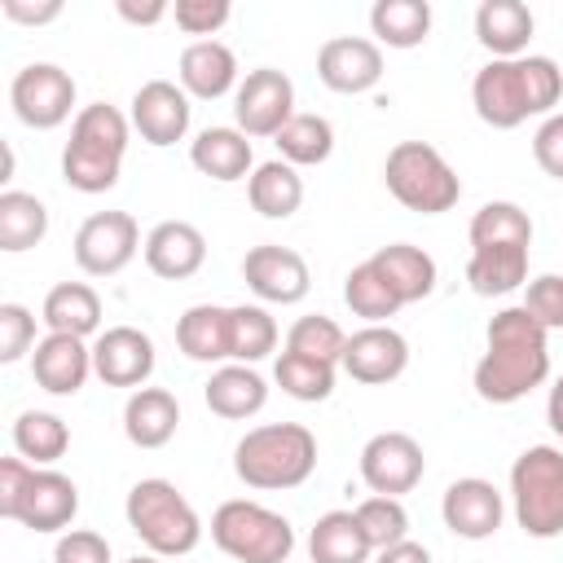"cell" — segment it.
I'll return each mask as SVG.
<instances>
[{"label":"cell","instance_id":"50","mask_svg":"<svg viewBox=\"0 0 563 563\" xmlns=\"http://www.w3.org/2000/svg\"><path fill=\"white\" fill-rule=\"evenodd\" d=\"M378 563H431V550H427L422 541L405 537V541H396V545L378 550Z\"/></svg>","mask_w":563,"mask_h":563},{"label":"cell","instance_id":"42","mask_svg":"<svg viewBox=\"0 0 563 563\" xmlns=\"http://www.w3.org/2000/svg\"><path fill=\"white\" fill-rule=\"evenodd\" d=\"M523 308L541 330H563V273H541L523 290Z\"/></svg>","mask_w":563,"mask_h":563},{"label":"cell","instance_id":"10","mask_svg":"<svg viewBox=\"0 0 563 563\" xmlns=\"http://www.w3.org/2000/svg\"><path fill=\"white\" fill-rule=\"evenodd\" d=\"M9 106H13V114H18L26 128L53 132V128H62V123L70 119V110H75V79H70V70H62L57 62H31V66H22V70L13 75V84H9ZM75 114H79V110H75Z\"/></svg>","mask_w":563,"mask_h":563},{"label":"cell","instance_id":"30","mask_svg":"<svg viewBox=\"0 0 563 563\" xmlns=\"http://www.w3.org/2000/svg\"><path fill=\"white\" fill-rule=\"evenodd\" d=\"M40 317H44L48 334H75V339L101 334V295L88 282H57L44 295Z\"/></svg>","mask_w":563,"mask_h":563},{"label":"cell","instance_id":"3","mask_svg":"<svg viewBox=\"0 0 563 563\" xmlns=\"http://www.w3.org/2000/svg\"><path fill=\"white\" fill-rule=\"evenodd\" d=\"M471 260L466 282L475 295H510L528 282V251H532V216L519 202H484L471 216Z\"/></svg>","mask_w":563,"mask_h":563},{"label":"cell","instance_id":"21","mask_svg":"<svg viewBox=\"0 0 563 563\" xmlns=\"http://www.w3.org/2000/svg\"><path fill=\"white\" fill-rule=\"evenodd\" d=\"M141 255H145V268H150L154 277H163V282H185V277H194V273L207 264V238H202V229L189 224V220H163V224H154V229L145 233Z\"/></svg>","mask_w":563,"mask_h":563},{"label":"cell","instance_id":"22","mask_svg":"<svg viewBox=\"0 0 563 563\" xmlns=\"http://www.w3.org/2000/svg\"><path fill=\"white\" fill-rule=\"evenodd\" d=\"M31 374L48 396H75L92 374V347L75 334H44L31 352Z\"/></svg>","mask_w":563,"mask_h":563},{"label":"cell","instance_id":"17","mask_svg":"<svg viewBox=\"0 0 563 563\" xmlns=\"http://www.w3.org/2000/svg\"><path fill=\"white\" fill-rule=\"evenodd\" d=\"M339 365H343L347 378H356L365 387H383V383H396L409 369V343L391 325H361L356 334H347V347H343Z\"/></svg>","mask_w":563,"mask_h":563},{"label":"cell","instance_id":"11","mask_svg":"<svg viewBox=\"0 0 563 563\" xmlns=\"http://www.w3.org/2000/svg\"><path fill=\"white\" fill-rule=\"evenodd\" d=\"M70 246H75V264L88 277H114L136 260V251L145 242H141V229H136V220L128 211H92L75 229Z\"/></svg>","mask_w":563,"mask_h":563},{"label":"cell","instance_id":"41","mask_svg":"<svg viewBox=\"0 0 563 563\" xmlns=\"http://www.w3.org/2000/svg\"><path fill=\"white\" fill-rule=\"evenodd\" d=\"M356 523L365 528V537H369L374 550H387V545H396V541L409 537V510H405L400 497H378V493L365 497L356 506Z\"/></svg>","mask_w":563,"mask_h":563},{"label":"cell","instance_id":"15","mask_svg":"<svg viewBox=\"0 0 563 563\" xmlns=\"http://www.w3.org/2000/svg\"><path fill=\"white\" fill-rule=\"evenodd\" d=\"M242 277L246 286L264 299V303H299L312 286V273H308V260L290 246H277V242H260L242 255Z\"/></svg>","mask_w":563,"mask_h":563},{"label":"cell","instance_id":"51","mask_svg":"<svg viewBox=\"0 0 563 563\" xmlns=\"http://www.w3.org/2000/svg\"><path fill=\"white\" fill-rule=\"evenodd\" d=\"M545 422H550V431L563 440V374L554 378V387H550V396H545Z\"/></svg>","mask_w":563,"mask_h":563},{"label":"cell","instance_id":"39","mask_svg":"<svg viewBox=\"0 0 563 563\" xmlns=\"http://www.w3.org/2000/svg\"><path fill=\"white\" fill-rule=\"evenodd\" d=\"M343 347H347L343 325L334 317H321V312H308L286 330V352H299V356H312V361H325V365H339Z\"/></svg>","mask_w":563,"mask_h":563},{"label":"cell","instance_id":"12","mask_svg":"<svg viewBox=\"0 0 563 563\" xmlns=\"http://www.w3.org/2000/svg\"><path fill=\"white\" fill-rule=\"evenodd\" d=\"M295 84L277 66H255L233 92V119L246 136H277L295 119Z\"/></svg>","mask_w":563,"mask_h":563},{"label":"cell","instance_id":"40","mask_svg":"<svg viewBox=\"0 0 563 563\" xmlns=\"http://www.w3.org/2000/svg\"><path fill=\"white\" fill-rule=\"evenodd\" d=\"M277 347V321L260 303H238L233 308V361L255 365Z\"/></svg>","mask_w":563,"mask_h":563},{"label":"cell","instance_id":"35","mask_svg":"<svg viewBox=\"0 0 563 563\" xmlns=\"http://www.w3.org/2000/svg\"><path fill=\"white\" fill-rule=\"evenodd\" d=\"M13 449L31 466H53L70 449V427L48 409H26L13 422Z\"/></svg>","mask_w":563,"mask_h":563},{"label":"cell","instance_id":"44","mask_svg":"<svg viewBox=\"0 0 563 563\" xmlns=\"http://www.w3.org/2000/svg\"><path fill=\"white\" fill-rule=\"evenodd\" d=\"M172 18H176V26L185 35H207L211 40L233 18V9H229V0H176Z\"/></svg>","mask_w":563,"mask_h":563},{"label":"cell","instance_id":"6","mask_svg":"<svg viewBox=\"0 0 563 563\" xmlns=\"http://www.w3.org/2000/svg\"><path fill=\"white\" fill-rule=\"evenodd\" d=\"M128 528L141 537V545L158 559H180L202 541V519L189 506V497L172 479H136L123 501Z\"/></svg>","mask_w":563,"mask_h":563},{"label":"cell","instance_id":"36","mask_svg":"<svg viewBox=\"0 0 563 563\" xmlns=\"http://www.w3.org/2000/svg\"><path fill=\"white\" fill-rule=\"evenodd\" d=\"M343 303L365 321V325H387V317H396L405 303L396 299V290L383 282V273L361 260L347 277H343Z\"/></svg>","mask_w":563,"mask_h":563},{"label":"cell","instance_id":"32","mask_svg":"<svg viewBox=\"0 0 563 563\" xmlns=\"http://www.w3.org/2000/svg\"><path fill=\"white\" fill-rule=\"evenodd\" d=\"M246 198H251V207H255L264 220H286V216H295L299 202H303V176H299L286 158H268V163H260V167L251 172Z\"/></svg>","mask_w":563,"mask_h":563},{"label":"cell","instance_id":"24","mask_svg":"<svg viewBox=\"0 0 563 563\" xmlns=\"http://www.w3.org/2000/svg\"><path fill=\"white\" fill-rule=\"evenodd\" d=\"M176 75H180V88L189 97L216 101V97L233 92V84H238V57L220 40H194V44H185Z\"/></svg>","mask_w":563,"mask_h":563},{"label":"cell","instance_id":"16","mask_svg":"<svg viewBox=\"0 0 563 563\" xmlns=\"http://www.w3.org/2000/svg\"><path fill=\"white\" fill-rule=\"evenodd\" d=\"M92 374L106 387H145L154 374V339L136 325H110L92 339Z\"/></svg>","mask_w":563,"mask_h":563},{"label":"cell","instance_id":"9","mask_svg":"<svg viewBox=\"0 0 563 563\" xmlns=\"http://www.w3.org/2000/svg\"><path fill=\"white\" fill-rule=\"evenodd\" d=\"M510 501L515 519L528 537L550 541L563 532V449L532 444L510 466Z\"/></svg>","mask_w":563,"mask_h":563},{"label":"cell","instance_id":"20","mask_svg":"<svg viewBox=\"0 0 563 563\" xmlns=\"http://www.w3.org/2000/svg\"><path fill=\"white\" fill-rule=\"evenodd\" d=\"M79 515V488L70 475L53 471V466H35L22 501H18V515L13 523L31 528V532H66L70 519Z\"/></svg>","mask_w":563,"mask_h":563},{"label":"cell","instance_id":"2","mask_svg":"<svg viewBox=\"0 0 563 563\" xmlns=\"http://www.w3.org/2000/svg\"><path fill=\"white\" fill-rule=\"evenodd\" d=\"M559 97H563V70L554 57L541 53L493 57L471 79V106L497 132H510L528 119H550Z\"/></svg>","mask_w":563,"mask_h":563},{"label":"cell","instance_id":"52","mask_svg":"<svg viewBox=\"0 0 563 563\" xmlns=\"http://www.w3.org/2000/svg\"><path fill=\"white\" fill-rule=\"evenodd\" d=\"M123 563H163L158 554H132V559H123Z\"/></svg>","mask_w":563,"mask_h":563},{"label":"cell","instance_id":"26","mask_svg":"<svg viewBox=\"0 0 563 563\" xmlns=\"http://www.w3.org/2000/svg\"><path fill=\"white\" fill-rule=\"evenodd\" d=\"M202 400L216 418H229V422H242V418H255L264 405H268V383L260 378L255 365H220L207 387H202Z\"/></svg>","mask_w":563,"mask_h":563},{"label":"cell","instance_id":"47","mask_svg":"<svg viewBox=\"0 0 563 563\" xmlns=\"http://www.w3.org/2000/svg\"><path fill=\"white\" fill-rule=\"evenodd\" d=\"M31 475H35V466L26 457H0V515L4 519L18 515V501L31 484Z\"/></svg>","mask_w":563,"mask_h":563},{"label":"cell","instance_id":"23","mask_svg":"<svg viewBox=\"0 0 563 563\" xmlns=\"http://www.w3.org/2000/svg\"><path fill=\"white\" fill-rule=\"evenodd\" d=\"M176 347L198 365H229L233 361V308L194 303L176 321Z\"/></svg>","mask_w":563,"mask_h":563},{"label":"cell","instance_id":"19","mask_svg":"<svg viewBox=\"0 0 563 563\" xmlns=\"http://www.w3.org/2000/svg\"><path fill=\"white\" fill-rule=\"evenodd\" d=\"M440 515H444V528L462 541H488L501 519H506V501L501 493L479 479V475H466V479H453L440 497Z\"/></svg>","mask_w":563,"mask_h":563},{"label":"cell","instance_id":"34","mask_svg":"<svg viewBox=\"0 0 563 563\" xmlns=\"http://www.w3.org/2000/svg\"><path fill=\"white\" fill-rule=\"evenodd\" d=\"M44 233H48V207L35 194L4 189L0 194V251L9 255L31 251L44 242Z\"/></svg>","mask_w":563,"mask_h":563},{"label":"cell","instance_id":"13","mask_svg":"<svg viewBox=\"0 0 563 563\" xmlns=\"http://www.w3.org/2000/svg\"><path fill=\"white\" fill-rule=\"evenodd\" d=\"M427 475V453L409 431H378L361 449V479L378 497H400L413 493L418 479Z\"/></svg>","mask_w":563,"mask_h":563},{"label":"cell","instance_id":"14","mask_svg":"<svg viewBox=\"0 0 563 563\" xmlns=\"http://www.w3.org/2000/svg\"><path fill=\"white\" fill-rule=\"evenodd\" d=\"M189 114H194V106H189V92L180 84H172V79H145L132 92V114L128 119H132V128L141 132L145 145L167 150V145L185 141Z\"/></svg>","mask_w":563,"mask_h":563},{"label":"cell","instance_id":"49","mask_svg":"<svg viewBox=\"0 0 563 563\" xmlns=\"http://www.w3.org/2000/svg\"><path fill=\"white\" fill-rule=\"evenodd\" d=\"M114 9H119V18L132 22V26H154V22H163V18L172 13V4H163V0H145V4H136V0H114Z\"/></svg>","mask_w":563,"mask_h":563},{"label":"cell","instance_id":"43","mask_svg":"<svg viewBox=\"0 0 563 563\" xmlns=\"http://www.w3.org/2000/svg\"><path fill=\"white\" fill-rule=\"evenodd\" d=\"M35 352V312L22 303H0V361L13 365Z\"/></svg>","mask_w":563,"mask_h":563},{"label":"cell","instance_id":"29","mask_svg":"<svg viewBox=\"0 0 563 563\" xmlns=\"http://www.w3.org/2000/svg\"><path fill=\"white\" fill-rule=\"evenodd\" d=\"M369 264L383 273V282L396 290L400 303H418L435 290V260L413 242H387L369 255Z\"/></svg>","mask_w":563,"mask_h":563},{"label":"cell","instance_id":"37","mask_svg":"<svg viewBox=\"0 0 563 563\" xmlns=\"http://www.w3.org/2000/svg\"><path fill=\"white\" fill-rule=\"evenodd\" d=\"M273 145L282 150V158H286L290 167H317V163H325V158L334 154V128H330V119H321V114H295V119L273 136Z\"/></svg>","mask_w":563,"mask_h":563},{"label":"cell","instance_id":"27","mask_svg":"<svg viewBox=\"0 0 563 563\" xmlns=\"http://www.w3.org/2000/svg\"><path fill=\"white\" fill-rule=\"evenodd\" d=\"M180 427V405L167 387H136L123 405V435L136 449H163Z\"/></svg>","mask_w":563,"mask_h":563},{"label":"cell","instance_id":"46","mask_svg":"<svg viewBox=\"0 0 563 563\" xmlns=\"http://www.w3.org/2000/svg\"><path fill=\"white\" fill-rule=\"evenodd\" d=\"M532 158L545 176L563 180V114L541 119V128L532 132Z\"/></svg>","mask_w":563,"mask_h":563},{"label":"cell","instance_id":"4","mask_svg":"<svg viewBox=\"0 0 563 563\" xmlns=\"http://www.w3.org/2000/svg\"><path fill=\"white\" fill-rule=\"evenodd\" d=\"M132 119L110 101H92L70 119V141L62 150V180L79 194H106L119 185Z\"/></svg>","mask_w":563,"mask_h":563},{"label":"cell","instance_id":"1","mask_svg":"<svg viewBox=\"0 0 563 563\" xmlns=\"http://www.w3.org/2000/svg\"><path fill=\"white\" fill-rule=\"evenodd\" d=\"M545 378H550V330H541L523 303L501 308L484 334V356L475 365V396L488 405H515Z\"/></svg>","mask_w":563,"mask_h":563},{"label":"cell","instance_id":"5","mask_svg":"<svg viewBox=\"0 0 563 563\" xmlns=\"http://www.w3.org/2000/svg\"><path fill=\"white\" fill-rule=\"evenodd\" d=\"M317 471V435L303 422H264L233 444V475L246 488H299Z\"/></svg>","mask_w":563,"mask_h":563},{"label":"cell","instance_id":"18","mask_svg":"<svg viewBox=\"0 0 563 563\" xmlns=\"http://www.w3.org/2000/svg\"><path fill=\"white\" fill-rule=\"evenodd\" d=\"M317 79L343 97L369 92L383 79V48L365 35H334L317 53Z\"/></svg>","mask_w":563,"mask_h":563},{"label":"cell","instance_id":"25","mask_svg":"<svg viewBox=\"0 0 563 563\" xmlns=\"http://www.w3.org/2000/svg\"><path fill=\"white\" fill-rule=\"evenodd\" d=\"M189 163L220 180V185H233V180H251L255 172V154H251V136L238 132V128H202L194 141H189Z\"/></svg>","mask_w":563,"mask_h":563},{"label":"cell","instance_id":"7","mask_svg":"<svg viewBox=\"0 0 563 563\" xmlns=\"http://www.w3.org/2000/svg\"><path fill=\"white\" fill-rule=\"evenodd\" d=\"M383 185L405 211H418V216H440L462 198L457 172L427 141H396L383 163Z\"/></svg>","mask_w":563,"mask_h":563},{"label":"cell","instance_id":"31","mask_svg":"<svg viewBox=\"0 0 563 563\" xmlns=\"http://www.w3.org/2000/svg\"><path fill=\"white\" fill-rule=\"evenodd\" d=\"M308 554L312 563H365L374 545L356 523V510H325L308 532Z\"/></svg>","mask_w":563,"mask_h":563},{"label":"cell","instance_id":"38","mask_svg":"<svg viewBox=\"0 0 563 563\" xmlns=\"http://www.w3.org/2000/svg\"><path fill=\"white\" fill-rule=\"evenodd\" d=\"M334 369L339 365H325V361H312V356H299V352H282L277 365H273V378L286 396H295L303 405H317L334 391Z\"/></svg>","mask_w":563,"mask_h":563},{"label":"cell","instance_id":"8","mask_svg":"<svg viewBox=\"0 0 563 563\" xmlns=\"http://www.w3.org/2000/svg\"><path fill=\"white\" fill-rule=\"evenodd\" d=\"M211 541L220 545V554H229L233 563H286L295 550V528L286 515L233 497L220 501L211 515Z\"/></svg>","mask_w":563,"mask_h":563},{"label":"cell","instance_id":"28","mask_svg":"<svg viewBox=\"0 0 563 563\" xmlns=\"http://www.w3.org/2000/svg\"><path fill=\"white\" fill-rule=\"evenodd\" d=\"M532 26H537V18L523 0H484L475 9V40L493 57H523Z\"/></svg>","mask_w":563,"mask_h":563},{"label":"cell","instance_id":"48","mask_svg":"<svg viewBox=\"0 0 563 563\" xmlns=\"http://www.w3.org/2000/svg\"><path fill=\"white\" fill-rule=\"evenodd\" d=\"M0 13L22 26H44V22L62 18V0H0Z\"/></svg>","mask_w":563,"mask_h":563},{"label":"cell","instance_id":"45","mask_svg":"<svg viewBox=\"0 0 563 563\" xmlns=\"http://www.w3.org/2000/svg\"><path fill=\"white\" fill-rule=\"evenodd\" d=\"M53 563H110V541L92 528H66L53 545Z\"/></svg>","mask_w":563,"mask_h":563},{"label":"cell","instance_id":"33","mask_svg":"<svg viewBox=\"0 0 563 563\" xmlns=\"http://www.w3.org/2000/svg\"><path fill=\"white\" fill-rule=\"evenodd\" d=\"M374 44L387 48H418L431 35V4L427 0H378L369 9Z\"/></svg>","mask_w":563,"mask_h":563}]
</instances>
